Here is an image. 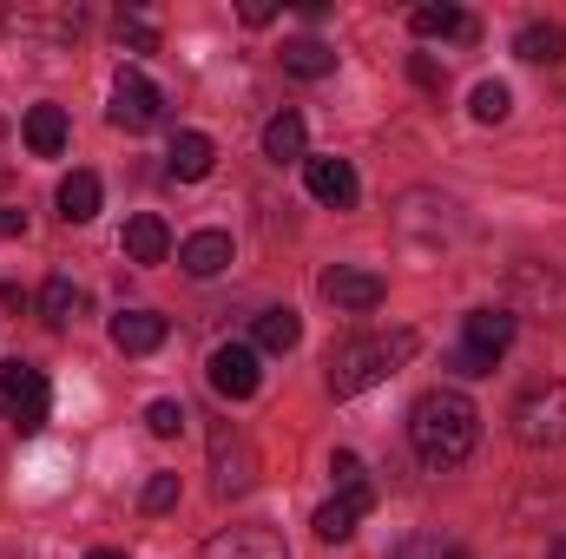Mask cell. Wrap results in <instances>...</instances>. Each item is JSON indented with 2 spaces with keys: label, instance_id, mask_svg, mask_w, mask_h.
<instances>
[{
  "label": "cell",
  "instance_id": "obj_1",
  "mask_svg": "<svg viewBox=\"0 0 566 559\" xmlns=\"http://www.w3.org/2000/svg\"><path fill=\"white\" fill-rule=\"evenodd\" d=\"M409 441H416L422 467H461L481 441V409L461 389H428L409 415Z\"/></svg>",
  "mask_w": 566,
  "mask_h": 559
},
{
  "label": "cell",
  "instance_id": "obj_2",
  "mask_svg": "<svg viewBox=\"0 0 566 559\" xmlns=\"http://www.w3.org/2000/svg\"><path fill=\"white\" fill-rule=\"evenodd\" d=\"M416 329H389V336H349L329 349V395H363L376 382H389L409 356H416Z\"/></svg>",
  "mask_w": 566,
  "mask_h": 559
},
{
  "label": "cell",
  "instance_id": "obj_3",
  "mask_svg": "<svg viewBox=\"0 0 566 559\" xmlns=\"http://www.w3.org/2000/svg\"><path fill=\"white\" fill-rule=\"evenodd\" d=\"M507 342H514V309H474L461 323V349L448 356V369L454 376H488L507 356Z\"/></svg>",
  "mask_w": 566,
  "mask_h": 559
},
{
  "label": "cell",
  "instance_id": "obj_4",
  "mask_svg": "<svg viewBox=\"0 0 566 559\" xmlns=\"http://www.w3.org/2000/svg\"><path fill=\"white\" fill-rule=\"evenodd\" d=\"M46 409H53V389H46V376L33 369V362H0V415L13 434H40L46 428Z\"/></svg>",
  "mask_w": 566,
  "mask_h": 559
},
{
  "label": "cell",
  "instance_id": "obj_5",
  "mask_svg": "<svg viewBox=\"0 0 566 559\" xmlns=\"http://www.w3.org/2000/svg\"><path fill=\"white\" fill-rule=\"evenodd\" d=\"M507 421L527 447H566V382H534Z\"/></svg>",
  "mask_w": 566,
  "mask_h": 559
},
{
  "label": "cell",
  "instance_id": "obj_6",
  "mask_svg": "<svg viewBox=\"0 0 566 559\" xmlns=\"http://www.w3.org/2000/svg\"><path fill=\"white\" fill-rule=\"evenodd\" d=\"M251 481H258L251 441H244L238 428H211V487L231 500V494H251Z\"/></svg>",
  "mask_w": 566,
  "mask_h": 559
},
{
  "label": "cell",
  "instance_id": "obj_7",
  "mask_svg": "<svg viewBox=\"0 0 566 559\" xmlns=\"http://www.w3.org/2000/svg\"><path fill=\"white\" fill-rule=\"evenodd\" d=\"M158 106H165L158 86H151L145 73H133V66H119V80H113V106H106L113 126H119V133H145V126H158Z\"/></svg>",
  "mask_w": 566,
  "mask_h": 559
},
{
  "label": "cell",
  "instance_id": "obj_8",
  "mask_svg": "<svg viewBox=\"0 0 566 559\" xmlns=\"http://www.w3.org/2000/svg\"><path fill=\"white\" fill-rule=\"evenodd\" d=\"M205 376H211V389H218L224 402H251V395H258V382H264V376H258V349H251V342H224V349H211V369H205Z\"/></svg>",
  "mask_w": 566,
  "mask_h": 559
},
{
  "label": "cell",
  "instance_id": "obj_9",
  "mask_svg": "<svg viewBox=\"0 0 566 559\" xmlns=\"http://www.w3.org/2000/svg\"><path fill=\"white\" fill-rule=\"evenodd\" d=\"M303 184H310V198H316V204H329V211H349V204L363 198V184H356V165H349V158H310V165H303Z\"/></svg>",
  "mask_w": 566,
  "mask_h": 559
},
{
  "label": "cell",
  "instance_id": "obj_10",
  "mask_svg": "<svg viewBox=\"0 0 566 559\" xmlns=\"http://www.w3.org/2000/svg\"><path fill=\"white\" fill-rule=\"evenodd\" d=\"M205 559H290V547L271 527H224L205 540Z\"/></svg>",
  "mask_w": 566,
  "mask_h": 559
},
{
  "label": "cell",
  "instance_id": "obj_11",
  "mask_svg": "<svg viewBox=\"0 0 566 559\" xmlns=\"http://www.w3.org/2000/svg\"><path fill=\"white\" fill-rule=\"evenodd\" d=\"M323 296H329L336 309H356V316H363V309H376V303L389 296V283L376 277V271H343V264H336V271L323 277Z\"/></svg>",
  "mask_w": 566,
  "mask_h": 559
},
{
  "label": "cell",
  "instance_id": "obj_12",
  "mask_svg": "<svg viewBox=\"0 0 566 559\" xmlns=\"http://www.w3.org/2000/svg\"><path fill=\"white\" fill-rule=\"evenodd\" d=\"M165 342V316L158 309H119L113 316V349L119 356H151Z\"/></svg>",
  "mask_w": 566,
  "mask_h": 559
},
{
  "label": "cell",
  "instance_id": "obj_13",
  "mask_svg": "<svg viewBox=\"0 0 566 559\" xmlns=\"http://www.w3.org/2000/svg\"><path fill=\"white\" fill-rule=\"evenodd\" d=\"M231 264V238L224 231H191L185 244H178V271L185 277H218Z\"/></svg>",
  "mask_w": 566,
  "mask_h": 559
},
{
  "label": "cell",
  "instance_id": "obj_14",
  "mask_svg": "<svg viewBox=\"0 0 566 559\" xmlns=\"http://www.w3.org/2000/svg\"><path fill=\"white\" fill-rule=\"evenodd\" d=\"M369 507H376V494H336V500H323V507H316V520H310V527H316V540H329V547H336V540H349V534H356V520H363Z\"/></svg>",
  "mask_w": 566,
  "mask_h": 559
},
{
  "label": "cell",
  "instance_id": "obj_15",
  "mask_svg": "<svg viewBox=\"0 0 566 559\" xmlns=\"http://www.w3.org/2000/svg\"><path fill=\"white\" fill-rule=\"evenodd\" d=\"M211 165H218V145L205 139V133H178L171 151H165V171H171V178H185V184L211 178Z\"/></svg>",
  "mask_w": 566,
  "mask_h": 559
},
{
  "label": "cell",
  "instance_id": "obj_16",
  "mask_svg": "<svg viewBox=\"0 0 566 559\" xmlns=\"http://www.w3.org/2000/svg\"><path fill=\"white\" fill-rule=\"evenodd\" d=\"M126 257H133V264H165V257H171V231H165V218L139 211V218L126 224Z\"/></svg>",
  "mask_w": 566,
  "mask_h": 559
},
{
  "label": "cell",
  "instance_id": "obj_17",
  "mask_svg": "<svg viewBox=\"0 0 566 559\" xmlns=\"http://www.w3.org/2000/svg\"><path fill=\"white\" fill-rule=\"evenodd\" d=\"M40 316L53 323V329H73L80 316H86V289L73 277H46V289H40Z\"/></svg>",
  "mask_w": 566,
  "mask_h": 559
},
{
  "label": "cell",
  "instance_id": "obj_18",
  "mask_svg": "<svg viewBox=\"0 0 566 559\" xmlns=\"http://www.w3.org/2000/svg\"><path fill=\"white\" fill-rule=\"evenodd\" d=\"M409 27H416L422 40H474V33H481L474 13H461V7H416Z\"/></svg>",
  "mask_w": 566,
  "mask_h": 559
},
{
  "label": "cell",
  "instance_id": "obj_19",
  "mask_svg": "<svg viewBox=\"0 0 566 559\" xmlns=\"http://www.w3.org/2000/svg\"><path fill=\"white\" fill-rule=\"evenodd\" d=\"M60 218H66V224L99 218V178H93V171H66V178H60Z\"/></svg>",
  "mask_w": 566,
  "mask_h": 559
},
{
  "label": "cell",
  "instance_id": "obj_20",
  "mask_svg": "<svg viewBox=\"0 0 566 559\" xmlns=\"http://www.w3.org/2000/svg\"><path fill=\"white\" fill-rule=\"evenodd\" d=\"M283 73H296V80H329V73H336V46H323V40H290V46H283Z\"/></svg>",
  "mask_w": 566,
  "mask_h": 559
},
{
  "label": "cell",
  "instance_id": "obj_21",
  "mask_svg": "<svg viewBox=\"0 0 566 559\" xmlns=\"http://www.w3.org/2000/svg\"><path fill=\"white\" fill-rule=\"evenodd\" d=\"M303 145H310V133H303V113H277V119L264 126V158H271V165L303 158Z\"/></svg>",
  "mask_w": 566,
  "mask_h": 559
},
{
  "label": "cell",
  "instance_id": "obj_22",
  "mask_svg": "<svg viewBox=\"0 0 566 559\" xmlns=\"http://www.w3.org/2000/svg\"><path fill=\"white\" fill-rule=\"evenodd\" d=\"M514 53L521 60H534V66H560L566 60V27H521V40H514Z\"/></svg>",
  "mask_w": 566,
  "mask_h": 559
},
{
  "label": "cell",
  "instance_id": "obj_23",
  "mask_svg": "<svg viewBox=\"0 0 566 559\" xmlns=\"http://www.w3.org/2000/svg\"><path fill=\"white\" fill-rule=\"evenodd\" d=\"M27 145H33L40 158H60V151H66V113H60V106H33V113H27Z\"/></svg>",
  "mask_w": 566,
  "mask_h": 559
},
{
  "label": "cell",
  "instance_id": "obj_24",
  "mask_svg": "<svg viewBox=\"0 0 566 559\" xmlns=\"http://www.w3.org/2000/svg\"><path fill=\"white\" fill-rule=\"evenodd\" d=\"M296 342H303V316H296V309H264V316H258V349L290 356Z\"/></svg>",
  "mask_w": 566,
  "mask_h": 559
},
{
  "label": "cell",
  "instance_id": "obj_25",
  "mask_svg": "<svg viewBox=\"0 0 566 559\" xmlns=\"http://www.w3.org/2000/svg\"><path fill=\"white\" fill-rule=\"evenodd\" d=\"M527 296L547 303L554 316H566V277H554V271H547V277H541V271H521V277H514V303H527Z\"/></svg>",
  "mask_w": 566,
  "mask_h": 559
},
{
  "label": "cell",
  "instance_id": "obj_26",
  "mask_svg": "<svg viewBox=\"0 0 566 559\" xmlns=\"http://www.w3.org/2000/svg\"><path fill=\"white\" fill-rule=\"evenodd\" d=\"M468 113H474L481 126H501V119L514 113V93H507L501 80H481V86H474V99H468Z\"/></svg>",
  "mask_w": 566,
  "mask_h": 559
},
{
  "label": "cell",
  "instance_id": "obj_27",
  "mask_svg": "<svg viewBox=\"0 0 566 559\" xmlns=\"http://www.w3.org/2000/svg\"><path fill=\"white\" fill-rule=\"evenodd\" d=\"M329 481H336V494H376V487H369V467H363V461H356L349 447H343V454L329 461Z\"/></svg>",
  "mask_w": 566,
  "mask_h": 559
},
{
  "label": "cell",
  "instance_id": "obj_28",
  "mask_svg": "<svg viewBox=\"0 0 566 559\" xmlns=\"http://www.w3.org/2000/svg\"><path fill=\"white\" fill-rule=\"evenodd\" d=\"M185 421H191V415H185V402H151V409H145V428H151L158 441H171Z\"/></svg>",
  "mask_w": 566,
  "mask_h": 559
},
{
  "label": "cell",
  "instance_id": "obj_29",
  "mask_svg": "<svg viewBox=\"0 0 566 559\" xmlns=\"http://www.w3.org/2000/svg\"><path fill=\"white\" fill-rule=\"evenodd\" d=\"M178 507V474H151L145 481V514H171Z\"/></svg>",
  "mask_w": 566,
  "mask_h": 559
},
{
  "label": "cell",
  "instance_id": "obj_30",
  "mask_svg": "<svg viewBox=\"0 0 566 559\" xmlns=\"http://www.w3.org/2000/svg\"><path fill=\"white\" fill-rule=\"evenodd\" d=\"M396 559H468L461 553V547H454V540H402V547H396Z\"/></svg>",
  "mask_w": 566,
  "mask_h": 559
},
{
  "label": "cell",
  "instance_id": "obj_31",
  "mask_svg": "<svg viewBox=\"0 0 566 559\" xmlns=\"http://www.w3.org/2000/svg\"><path fill=\"white\" fill-rule=\"evenodd\" d=\"M119 40H126L133 53H151V46H158V33H151L145 20H126V13H119Z\"/></svg>",
  "mask_w": 566,
  "mask_h": 559
},
{
  "label": "cell",
  "instance_id": "obj_32",
  "mask_svg": "<svg viewBox=\"0 0 566 559\" xmlns=\"http://www.w3.org/2000/svg\"><path fill=\"white\" fill-rule=\"evenodd\" d=\"M409 73H416V86H428V93H441V66H434L428 53H416V60H409Z\"/></svg>",
  "mask_w": 566,
  "mask_h": 559
},
{
  "label": "cell",
  "instance_id": "obj_33",
  "mask_svg": "<svg viewBox=\"0 0 566 559\" xmlns=\"http://www.w3.org/2000/svg\"><path fill=\"white\" fill-rule=\"evenodd\" d=\"M27 231V211L20 204H0V238H20Z\"/></svg>",
  "mask_w": 566,
  "mask_h": 559
},
{
  "label": "cell",
  "instance_id": "obj_34",
  "mask_svg": "<svg viewBox=\"0 0 566 559\" xmlns=\"http://www.w3.org/2000/svg\"><path fill=\"white\" fill-rule=\"evenodd\" d=\"M271 13H277V7H271V0H244V27H264V20H271Z\"/></svg>",
  "mask_w": 566,
  "mask_h": 559
},
{
  "label": "cell",
  "instance_id": "obj_35",
  "mask_svg": "<svg viewBox=\"0 0 566 559\" xmlns=\"http://www.w3.org/2000/svg\"><path fill=\"white\" fill-rule=\"evenodd\" d=\"M547 559H566V540H554V547H547Z\"/></svg>",
  "mask_w": 566,
  "mask_h": 559
},
{
  "label": "cell",
  "instance_id": "obj_36",
  "mask_svg": "<svg viewBox=\"0 0 566 559\" xmlns=\"http://www.w3.org/2000/svg\"><path fill=\"white\" fill-rule=\"evenodd\" d=\"M86 559H126V553H113V547H99V553H86Z\"/></svg>",
  "mask_w": 566,
  "mask_h": 559
},
{
  "label": "cell",
  "instance_id": "obj_37",
  "mask_svg": "<svg viewBox=\"0 0 566 559\" xmlns=\"http://www.w3.org/2000/svg\"><path fill=\"white\" fill-rule=\"evenodd\" d=\"M0 133H7V119H0Z\"/></svg>",
  "mask_w": 566,
  "mask_h": 559
}]
</instances>
